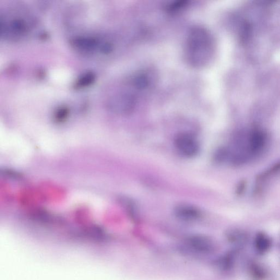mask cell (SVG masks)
I'll list each match as a JSON object with an SVG mask.
<instances>
[{"label":"cell","instance_id":"cell-1","mask_svg":"<svg viewBox=\"0 0 280 280\" xmlns=\"http://www.w3.org/2000/svg\"><path fill=\"white\" fill-rule=\"evenodd\" d=\"M215 43L211 33L203 26H196L189 31L185 46L186 61L192 67L208 66L214 56Z\"/></svg>","mask_w":280,"mask_h":280},{"label":"cell","instance_id":"cell-2","mask_svg":"<svg viewBox=\"0 0 280 280\" xmlns=\"http://www.w3.org/2000/svg\"><path fill=\"white\" fill-rule=\"evenodd\" d=\"M174 144L177 151L183 156L191 158L199 151V144L197 138L188 132H181L175 138Z\"/></svg>","mask_w":280,"mask_h":280},{"label":"cell","instance_id":"cell-3","mask_svg":"<svg viewBox=\"0 0 280 280\" xmlns=\"http://www.w3.org/2000/svg\"><path fill=\"white\" fill-rule=\"evenodd\" d=\"M185 245L192 251L202 255L214 252L216 246L212 240L202 235L191 236L185 239Z\"/></svg>","mask_w":280,"mask_h":280},{"label":"cell","instance_id":"cell-4","mask_svg":"<svg viewBox=\"0 0 280 280\" xmlns=\"http://www.w3.org/2000/svg\"><path fill=\"white\" fill-rule=\"evenodd\" d=\"M174 213L177 218L186 222L196 221L201 216V212L198 208L189 204L178 205Z\"/></svg>","mask_w":280,"mask_h":280},{"label":"cell","instance_id":"cell-5","mask_svg":"<svg viewBox=\"0 0 280 280\" xmlns=\"http://www.w3.org/2000/svg\"><path fill=\"white\" fill-rule=\"evenodd\" d=\"M73 48L83 52H90L96 50L98 46V39L91 37H76L71 40Z\"/></svg>","mask_w":280,"mask_h":280},{"label":"cell","instance_id":"cell-6","mask_svg":"<svg viewBox=\"0 0 280 280\" xmlns=\"http://www.w3.org/2000/svg\"><path fill=\"white\" fill-rule=\"evenodd\" d=\"M249 151L251 153H257L264 148L266 143V136L261 131H253L249 139Z\"/></svg>","mask_w":280,"mask_h":280},{"label":"cell","instance_id":"cell-7","mask_svg":"<svg viewBox=\"0 0 280 280\" xmlns=\"http://www.w3.org/2000/svg\"><path fill=\"white\" fill-rule=\"evenodd\" d=\"M226 238L230 244L239 248L245 246L249 239L248 234L245 231L238 229L229 230L226 232Z\"/></svg>","mask_w":280,"mask_h":280},{"label":"cell","instance_id":"cell-8","mask_svg":"<svg viewBox=\"0 0 280 280\" xmlns=\"http://www.w3.org/2000/svg\"><path fill=\"white\" fill-rule=\"evenodd\" d=\"M253 246L259 254L263 255L267 252L271 246V241L269 237L263 232H259L255 237Z\"/></svg>","mask_w":280,"mask_h":280},{"label":"cell","instance_id":"cell-9","mask_svg":"<svg viewBox=\"0 0 280 280\" xmlns=\"http://www.w3.org/2000/svg\"><path fill=\"white\" fill-rule=\"evenodd\" d=\"M248 272L252 280H265L268 276V272L261 264L252 262L248 266Z\"/></svg>","mask_w":280,"mask_h":280},{"label":"cell","instance_id":"cell-10","mask_svg":"<svg viewBox=\"0 0 280 280\" xmlns=\"http://www.w3.org/2000/svg\"><path fill=\"white\" fill-rule=\"evenodd\" d=\"M235 264V257L233 255H226L219 259V267L223 270H229Z\"/></svg>","mask_w":280,"mask_h":280},{"label":"cell","instance_id":"cell-11","mask_svg":"<svg viewBox=\"0 0 280 280\" xmlns=\"http://www.w3.org/2000/svg\"><path fill=\"white\" fill-rule=\"evenodd\" d=\"M95 80V75L92 73H86L78 79L77 85L79 87H84L91 84Z\"/></svg>","mask_w":280,"mask_h":280},{"label":"cell","instance_id":"cell-12","mask_svg":"<svg viewBox=\"0 0 280 280\" xmlns=\"http://www.w3.org/2000/svg\"><path fill=\"white\" fill-rule=\"evenodd\" d=\"M69 114V109L66 108H61L58 109L55 115L56 121L58 123H61L65 121Z\"/></svg>","mask_w":280,"mask_h":280},{"label":"cell","instance_id":"cell-13","mask_svg":"<svg viewBox=\"0 0 280 280\" xmlns=\"http://www.w3.org/2000/svg\"><path fill=\"white\" fill-rule=\"evenodd\" d=\"M188 3L186 2H178L173 3L167 7V9L170 12L176 11L177 10L183 8Z\"/></svg>","mask_w":280,"mask_h":280}]
</instances>
